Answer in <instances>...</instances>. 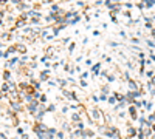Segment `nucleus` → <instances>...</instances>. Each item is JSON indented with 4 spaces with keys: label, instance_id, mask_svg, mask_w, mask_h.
I'll return each instance as SVG.
<instances>
[{
    "label": "nucleus",
    "instance_id": "f257e3e1",
    "mask_svg": "<svg viewBox=\"0 0 155 139\" xmlns=\"http://www.w3.org/2000/svg\"><path fill=\"white\" fill-rule=\"evenodd\" d=\"M89 114H90V121H92V122H98V121H99V118H101V111L98 110V108H92Z\"/></svg>",
    "mask_w": 155,
    "mask_h": 139
},
{
    "label": "nucleus",
    "instance_id": "f03ea898",
    "mask_svg": "<svg viewBox=\"0 0 155 139\" xmlns=\"http://www.w3.org/2000/svg\"><path fill=\"white\" fill-rule=\"evenodd\" d=\"M127 82H129V88H130V91H140V87H138V85H137V82H135L134 80V79H130V80H127Z\"/></svg>",
    "mask_w": 155,
    "mask_h": 139
},
{
    "label": "nucleus",
    "instance_id": "7ed1b4c3",
    "mask_svg": "<svg viewBox=\"0 0 155 139\" xmlns=\"http://www.w3.org/2000/svg\"><path fill=\"white\" fill-rule=\"evenodd\" d=\"M129 113H130V118L132 119H137V108H135V105H130Z\"/></svg>",
    "mask_w": 155,
    "mask_h": 139
},
{
    "label": "nucleus",
    "instance_id": "20e7f679",
    "mask_svg": "<svg viewBox=\"0 0 155 139\" xmlns=\"http://www.w3.org/2000/svg\"><path fill=\"white\" fill-rule=\"evenodd\" d=\"M127 133H129V138H135V134H137V128L129 127V128H127Z\"/></svg>",
    "mask_w": 155,
    "mask_h": 139
},
{
    "label": "nucleus",
    "instance_id": "39448f33",
    "mask_svg": "<svg viewBox=\"0 0 155 139\" xmlns=\"http://www.w3.org/2000/svg\"><path fill=\"white\" fill-rule=\"evenodd\" d=\"M71 119H73L74 122H81V114H79V113H73V116H71Z\"/></svg>",
    "mask_w": 155,
    "mask_h": 139
},
{
    "label": "nucleus",
    "instance_id": "423d86ee",
    "mask_svg": "<svg viewBox=\"0 0 155 139\" xmlns=\"http://www.w3.org/2000/svg\"><path fill=\"white\" fill-rule=\"evenodd\" d=\"M154 5H155V0H146V3H144V6H147V8H150Z\"/></svg>",
    "mask_w": 155,
    "mask_h": 139
},
{
    "label": "nucleus",
    "instance_id": "0eeeda50",
    "mask_svg": "<svg viewBox=\"0 0 155 139\" xmlns=\"http://www.w3.org/2000/svg\"><path fill=\"white\" fill-rule=\"evenodd\" d=\"M47 74H48V71H45V73L42 71V73H40V80H48V76H47Z\"/></svg>",
    "mask_w": 155,
    "mask_h": 139
},
{
    "label": "nucleus",
    "instance_id": "6e6552de",
    "mask_svg": "<svg viewBox=\"0 0 155 139\" xmlns=\"http://www.w3.org/2000/svg\"><path fill=\"white\" fill-rule=\"evenodd\" d=\"M17 50H19V51H20V53H22V54H25V53H26V48L23 47V45H17Z\"/></svg>",
    "mask_w": 155,
    "mask_h": 139
},
{
    "label": "nucleus",
    "instance_id": "1a4fd4ad",
    "mask_svg": "<svg viewBox=\"0 0 155 139\" xmlns=\"http://www.w3.org/2000/svg\"><path fill=\"white\" fill-rule=\"evenodd\" d=\"M11 105H13V107H14V110H17V111H20V110H22V107H20L19 104H16V102H11Z\"/></svg>",
    "mask_w": 155,
    "mask_h": 139
},
{
    "label": "nucleus",
    "instance_id": "9d476101",
    "mask_svg": "<svg viewBox=\"0 0 155 139\" xmlns=\"http://www.w3.org/2000/svg\"><path fill=\"white\" fill-rule=\"evenodd\" d=\"M99 68H101V63H96V65L93 67V71H95V74L99 73Z\"/></svg>",
    "mask_w": 155,
    "mask_h": 139
},
{
    "label": "nucleus",
    "instance_id": "9b49d317",
    "mask_svg": "<svg viewBox=\"0 0 155 139\" xmlns=\"http://www.w3.org/2000/svg\"><path fill=\"white\" fill-rule=\"evenodd\" d=\"M9 90H11V88H9L8 84H3V85H2V91H9Z\"/></svg>",
    "mask_w": 155,
    "mask_h": 139
},
{
    "label": "nucleus",
    "instance_id": "f8f14e48",
    "mask_svg": "<svg viewBox=\"0 0 155 139\" xmlns=\"http://www.w3.org/2000/svg\"><path fill=\"white\" fill-rule=\"evenodd\" d=\"M124 107V102H119L118 105H116V107H115V111H118V110H121V108H123Z\"/></svg>",
    "mask_w": 155,
    "mask_h": 139
},
{
    "label": "nucleus",
    "instance_id": "ddd939ff",
    "mask_svg": "<svg viewBox=\"0 0 155 139\" xmlns=\"http://www.w3.org/2000/svg\"><path fill=\"white\" fill-rule=\"evenodd\" d=\"M9 76H11V74H9V71H5V73H3V79H5V80H8Z\"/></svg>",
    "mask_w": 155,
    "mask_h": 139
},
{
    "label": "nucleus",
    "instance_id": "4468645a",
    "mask_svg": "<svg viewBox=\"0 0 155 139\" xmlns=\"http://www.w3.org/2000/svg\"><path fill=\"white\" fill-rule=\"evenodd\" d=\"M76 127H78V128L81 130V131L84 130V124H82V121H81V122H78V124H76Z\"/></svg>",
    "mask_w": 155,
    "mask_h": 139
},
{
    "label": "nucleus",
    "instance_id": "2eb2a0df",
    "mask_svg": "<svg viewBox=\"0 0 155 139\" xmlns=\"http://www.w3.org/2000/svg\"><path fill=\"white\" fill-rule=\"evenodd\" d=\"M107 102H109V104H115V102H116V99H115V96H112V97H110V99H107Z\"/></svg>",
    "mask_w": 155,
    "mask_h": 139
},
{
    "label": "nucleus",
    "instance_id": "dca6fc26",
    "mask_svg": "<svg viewBox=\"0 0 155 139\" xmlns=\"http://www.w3.org/2000/svg\"><path fill=\"white\" fill-rule=\"evenodd\" d=\"M74 47H76L74 43H70V47H68V53H71V51H73V50H74Z\"/></svg>",
    "mask_w": 155,
    "mask_h": 139
},
{
    "label": "nucleus",
    "instance_id": "f3484780",
    "mask_svg": "<svg viewBox=\"0 0 155 139\" xmlns=\"http://www.w3.org/2000/svg\"><path fill=\"white\" fill-rule=\"evenodd\" d=\"M101 90H103V93H104V94H107V93H109V87H107V85H105V87H103Z\"/></svg>",
    "mask_w": 155,
    "mask_h": 139
},
{
    "label": "nucleus",
    "instance_id": "a211bd4d",
    "mask_svg": "<svg viewBox=\"0 0 155 139\" xmlns=\"http://www.w3.org/2000/svg\"><path fill=\"white\" fill-rule=\"evenodd\" d=\"M147 45H149L150 48H155V43L152 42V40H147Z\"/></svg>",
    "mask_w": 155,
    "mask_h": 139
},
{
    "label": "nucleus",
    "instance_id": "6ab92c4d",
    "mask_svg": "<svg viewBox=\"0 0 155 139\" xmlns=\"http://www.w3.org/2000/svg\"><path fill=\"white\" fill-rule=\"evenodd\" d=\"M147 77H150V79L154 77V71H152V70H150V71H147Z\"/></svg>",
    "mask_w": 155,
    "mask_h": 139
},
{
    "label": "nucleus",
    "instance_id": "aec40b11",
    "mask_svg": "<svg viewBox=\"0 0 155 139\" xmlns=\"http://www.w3.org/2000/svg\"><path fill=\"white\" fill-rule=\"evenodd\" d=\"M130 42H132V43H138V42H140V39H137V37H134V39H130Z\"/></svg>",
    "mask_w": 155,
    "mask_h": 139
},
{
    "label": "nucleus",
    "instance_id": "412c9836",
    "mask_svg": "<svg viewBox=\"0 0 155 139\" xmlns=\"http://www.w3.org/2000/svg\"><path fill=\"white\" fill-rule=\"evenodd\" d=\"M54 108H56V107H54V105H53V104H51V105H50V107H48V108H47V110H48V111H54Z\"/></svg>",
    "mask_w": 155,
    "mask_h": 139
},
{
    "label": "nucleus",
    "instance_id": "4be33fe9",
    "mask_svg": "<svg viewBox=\"0 0 155 139\" xmlns=\"http://www.w3.org/2000/svg\"><path fill=\"white\" fill-rule=\"evenodd\" d=\"M146 108H147V110H152V102L146 104Z\"/></svg>",
    "mask_w": 155,
    "mask_h": 139
},
{
    "label": "nucleus",
    "instance_id": "5701e85b",
    "mask_svg": "<svg viewBox=\"0 0 155 139\" xmlns=\"http://www.w3.org/2000/svg\"><path fill=\"white\" fill-rule=\"evenodd\" d=\"M58 139H64V133H62V131H59V133H58Z\"/></svg>",
    "mask_w": 155,
    "mask_h": 139
},
{
    "label": "nucleus",
    "instance_id": "b1692460",
    "mask_svg": "<svg viewBox=\"0 0 155 139\" xmlns=\"http://www.w3.org/2000/svg\"><path fill=\"white\" fill-rule=\"evenodd\" d=\"M40 100H42V102H45V100H47V96L42 94V96H40Z\"/></svg>",
    "mask_w": 155,
    "mask_h": 139
},
{
    "label": "nucleus",
    "instance_id": "393cba45",
    "mask_svg": "<svg viewBox=\"0 0 155 139\" xmlns=\"http://www.w3.org/2000/svg\"><path fill=\"white\" fill-rule=\"evenodd\" d=\"M81 77H82V79H87V77H89V73H82Z\"/></svg>",
    "mask_w": 155,
    "mask_h": 139
},
{
    "label": "nucleus",
    "instance_id": "a878e982",
    "mask_svg": "<svg viewBox=\"0 0 155 139\" xmlns=\"http://www.w3.org/2000/svg\"><path fill=\"white\" fill-rule=\"evenodd\" d=\"M51 9H53V11H58L59 8H58V5H53V6H51Z\"/></svg>",
    "mask_w": 155,
    "mask_h": 139
},
{
    "label": "nucleus",
    "instance_id": "bb28decb",
    "mask_svg": "<svg viewBox=\"0 0 155 139\" xmlns=\"http://www.w3.org/2000/svg\"><path fill=\"white\" fill-rule=\"evenodd\" d=\"M99 99H101V100H107V97H105V94H101Z\"/></svg>",
    "mask_w": 155,
    "mask_h": 139
},
{
    "label": "nucleus",
    "instance_id": "cd10ccee",
    "mask_svg": "<svg viewBox=\"0 0 155 139\" xmlns=\"http://www.w3.org/2000/svg\"><path fill=\"white\" fill-rule=\"evenodd\" d=\"M2 97H3V91L0 90V99H2Z\"/></svg>",
    "mask_w": 155,
    "mask_h": 139
},
{
    "label": "nucleus",
    "instance_id": "c85d7f7f",
    "mask_svg": "<svg viewBox=\"0 0 155 139\" xmlns=\"http://www.w3.org/2000/svg\"><path fill=\"white\" fill-rule=\"evenodd\" d=\"M150 93H152V96H155V90H152V91H150Z\"/></svg>",
    "mask_w": 155,
    "mask_h": 139
},
{
    "label": "nucleus",
    "instance_id": "c756f323",
    "mask_svg": "<svg viewBox=\"0 0 155 139\" xmlns=\"http://www.w3.org/2000/svg\"><path fill=\"white\" fill-rule=\"evenodd\" d=\"M96 139H103V138H96Z\"/></svg>",
    "mask_w": 155,
    "mask_h": 139
},
{
    "label": "nucleus",
    "instance_id": "7c9ffc66",
    "mask_svg": "<svg viewBox=\"0 0 155 139\" xmlns=\"http://www.w3.org/2000/svg\"><path fill=\"white\" fill-rule=\"evenodd\" d=\"M64 139H65V138H64Z\"/></svg>",
    "mask_w": 155,
    "mask_h": 139
}]
</instances>
